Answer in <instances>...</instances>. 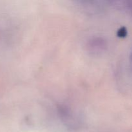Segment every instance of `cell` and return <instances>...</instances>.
<instances>
[{
	"mask_svg": "<svg viewBox=\"0 0 132 132\" xmlns=\"http://www.w3.org/2000/svg\"><path fill=\"white\" fill-rule=\"evenodd\" d=\"M127 34V31L125 28H122L119 31V36H121V37H125L126 36Z\"/></svg>",
	"mask_w": 132,
	"mask_h": 132,
	"instance_id": "1",
	"label": "cell"
},
{
	"mask_svg": "<svg viewBox=\"0 0 132 132\" xmlns=\"http://www.w3.org/2000/svg\"><path fill=\"white\" fill-rule=\"evenodd\" d=\"M131 58H132V54H131Z\"/></svg>",
	"mask_w": 132,
	"mask_h": 132,
	"instance_id": "2",
	"label": "cell"
}]
</instances>
